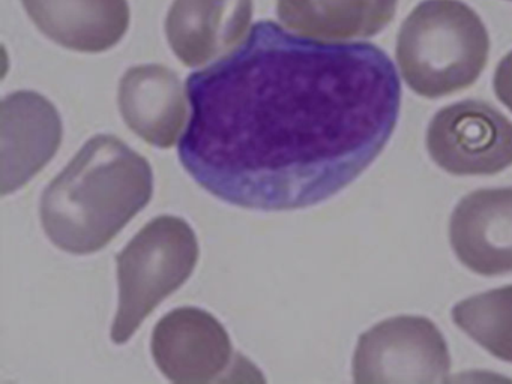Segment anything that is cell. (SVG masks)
<instances>
[{"label": "cell", "mask_w": 512, "mask_h": 384, "mask_svg": "<svg viewBox=\"0 0 512 384\" xmlns=\"http://www.w3.org/2000/svg\"><path fill=\"white\" fill-rule=\"evenodd\" d=\"M185 89L187 173L226 203L268 212L316 206L350 185L385 149L401 107L382 48L317 41L269 20Z\"/></svg>", "instance_id": "cell-1"}, {"label": "cell", "mask_w": 512, "mask_h": 384, "mask_svg": "<svg viewBox=\"0 0 512 384\" xmlns=\"http://www.w3.org/2000/svg\"><path fill=\"white\" fill-rule=\"evenodd\" d=\"M451 356L445 338L424 317L389 318L362 333L353 357L359 384L445 383Z\"/></svg>", "instance_id": "cell-5"}, {"label": "cell", "mask_w": 512, "mask_h": 384, "mask_svg": "<svg viewBox=\"0 0 512 384\" xmlns=\"http://www.w3.org/2000/svg\"><path fill=\"white\" fill-rule=\"evenodd\" d=\"M197 260L199 243L187 221L164 215L146 224L116 257L119 306L113 342L125 344L142 321L190 278Z\"/></svg>", "instance_id": "cell-4"}, {"label": "cell", "mask_w": 512, "mask_h": 384, "mask_svg": "<svg viewBox=\"0 0 512 384\" xmlns=\"http://www.w3.org/2000/svg\"><path fill=\"white\" fill-rule=\"evenodd\" d=\"M254 0H173L164 30L175 56L199 68L235 50L253 27Z\"/></svg>", "instance_id": "cell-9"}, {"label": "cell", "mask_w": 512, "mask_h": 384, "mask_svg": "<svg viewBox=\"0 0 512 384\" xmlns=\"http://www.w3.org/2000/svg\"><path fill=\"white\" fill-rule=\"evenodd\" d=\"M509 2H512V0H509Z\"/></svg>", "instance_id": "cell-16"}, {"label": "cell", "mask_w": 512, "mask_h": 384, "mask_svg": "<svg viewBox=\"0 0 512 384\" xmlns=\"http://www.w3.org/2000/svg\"><path fill=\"white\" fill-rule=\"evenodd\" d=\"M490 50L487 27L461 0H422L397 36L398 68L407 86L428 99L472 86Z\"/></svg>", "instance_id": "cell-3"}, {"label": "cell", "mask_w": 512, "mask_h": 384, "mask_svg": "<svg viewBox=\"0 0 512 384\" xmlns=\"http://www.w3.org/2000/svg\"><path fill=\"white\" fill-rule=\"evenodd\" d=\"M493 86L500 102L512 111V51H509L497 65Z\"/></svg>", "instance_id": "cell-15"}, {"label": "cell", "mask_w": 512, "mask_h": 384, "mask_svg": "<svg viewBox=\"0 0 512 384\" xmlns=\"http://www.w3.org/2000/svg\"><path fill=\"white\" fill-rule=\"evenodd\" d=\"M46 38L77 53H104L130 29L128 0H20Z\"/></svg>", "instance_id": "cell-12"}, {"label": "cell", "mask_w": 512, "mask_h": 384, "mask_svg": "<svg viewBox=\"0 0 512 384\" xmlns=\"http://www.w3.org/2000/svg\"><path fill=\"white\" fill-rule=\"evenodd\" d=\"M452 320L488 353L512 363V285L457 303Z\"/></svg>", "instance_id": "cell-14"}, {"label": "cell", "mask_w": 512, "mask_h": 384, "mask_svg": "<svg viewBox=\"0 0 512 384\" xmlns=\"http://www.w3.org/2000/svg\"><path fill=\"white\" fill-rule=\"evenodd\" d=\"M427 149L440 168L455 176L497 174L512 165V122L488 102H455L431 120Z\"/></svg>", "instance_id": "cell-6"}, {"label": "cell", "mask_w": 512, "mask_h": 384, "mask_svg": "<svg viewBox=\"0 0 512 384\" xmlns=\"http://www.w3.org/2000/svg\"><path fill=\"white\" fill-rule=\"evenodd\" d=\"M152 356L173 383L217 381L232 362V344L223 324L199 308L173 309L152 333Z\"/></svg>", "instance_id": "cell-7"}, {"label": "cell", "mask_w": 512, "mask_h": 384, "mask_svg": "<svg viewBox=\"0 0 512 384\" xmlns=\"http://www.w3.org/2000/svg\"><path fill=\"white\" fill-rule=\"evenodd\" d=\"M398 0H277L281 26L296 35L326 42H350L382 32Z\"/></svg>", "instance_id": "cell-13"}, {"label": "cell", "mask_w": 512, "mask_h": 384, "mask_svg": "<svg viewBox=\"0 0 512 384\" xmlns=\"http://www.w3.org/2000/svg\"><path fill=\"white\" fill-rule=\"evenodd\" d=\"M152 192L149 162L121 138L97 135L44 189L41 222L62 251L94 254L145 209Z\"/></svg>", "instance_id": "cell-2"}, {"label": "cell", "mask_w": 512, "mask_h": 384, "mask_svg": "<svg viewBox=\"0 0 512 384\" xmlns=\"http://www.w3.org/2000/svg\"><path fill=\"white\" fill-rule=\"evenodd\" d=\"M187 89L173 69L160 63L133 66L119 83L118 102L131 131L167 149L187 122Z\"/></svg>", "instance_id": "cell-11"}, {"label": "cell", "mask_w": 512, "mask_h": 384, "mask_svg": "<svg viewBox=\"0 0 512 384\" xmlns=\"http://www.w3.org/2000/svg\"><path fill=\"white\" fill-rule=\"evenodd\" d=\"M2 195L16 192L58 152L62 120L55 105L32 90L5 96L0 104Z\"/></svg>", "instance_id": "cell-8"}, {"label": "cell", "mask_w": 512, "mask_h": 384, "mask_svg": "<svg viewBox=\"0 0 512 384\" xmlns=\"http://www.w3.org/2000/svg\"><path fill=\"white\" fill-rule=\"evenodd\" d=\"M458 260L478 275L512 272V188L479 189L455 207L449 224Z\"/></svg>", "instance_id": "cell-10"}]
</instances>
